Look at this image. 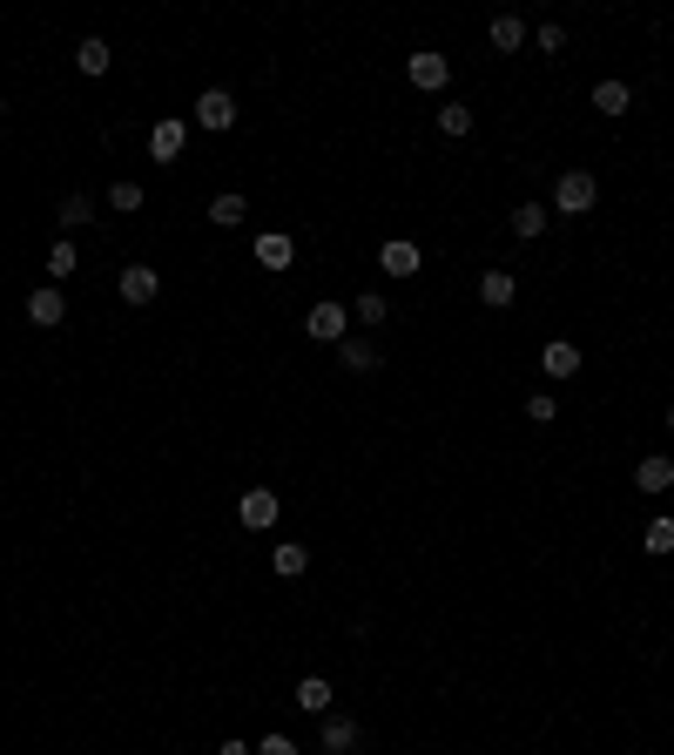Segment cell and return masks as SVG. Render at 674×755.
I'll return each mask as SVG.
<instances>
[{
	"mask_svg": "<svg viewBox=\"0 0 674 755\" xmlns=\"http://www.w3.org/2000/svg\"><path fill=\"white\" fill-rule=\"evenodd\" d=\"M593 203H601V176H593V169H560V176H553V216H587Z\"/></svg>",
	"mask_w": 674,
	"mask_h": 755,
	"instance_id": "obj_1",
	"label": "cell"
},
{
	"mask_svg": "<svg viewBox=\"0 0 674 755\" xmlns=\"http://www.w3.org/2000/svg\"><path fill=\"white\" fill-rule=\"evenodd\" d=\"M304 338H310V344H344V338H351V304H338V297L310 304V310H304Z\"/></svg>",
	"mask_w": 674,
	"mask_h": 755,
	"instance_id": "obj_2",
	"label": "cell"
},
{
	"mask_svg": "<svg viewBox=\"0 0 674 755\" xmlns=\"http://www.w3.org/2000/svg\"><path fill=\"white\" fill-rule=\"evenodd\" d=\"M189 129H203V135H229L236 129V95L229 89H203L189 108Z\"/></svg>",
	"mask_w": 674,
	"mask_h": 755,
	"instance_id": "obj_3",
	"label": "cell"
},
{
	"mask_svg": "<svg viewBox=\"0 0 674 755\" xmlns=\"http://www.w3.org/2000/svg\"><path fill=\"white\" fill-rule=\"evenodd\" d=\"M405 82L425 89V95H446V89H452V55H439V48L405 55Z\"/></svg>",
	"mask_w": 674,
	"mask_h": 755,
	"instance_id": "obj_4",
	"label": "cell"
},
{
	"mask_svg": "<svg viewBox=\"0 0 674 755\" xmlns=\"http://www.w3.org/2000/svg\"><path fill=\"white\" fill-rule=\"evenodd\" d=\"M182 149H189V122H182V115H163V122H149V163L176 169V163H182Z\"/></svg>",
	"mask_w": 674,
	"mask_h": 755,
	"instance_id": "obj_5",
	"label": "cell"
},
{
	"mask_svg": "<svg viewBox=\"0 0 674 755\" xmlns=\"http://www.w3.org/2000/svg\"><path fill=\"white\" fill-rule=\"evenodd\" d=\"M236 520H244L250 533H270L276 520H284V499H276V486H250L244 499H236Z\"/></svg>",
	"mask_w": 674,
	"mask_h": 755,
	"instance_id": "obj_6",
	"label": "cell"
},
{
	"mask_svg": "<svg viewBox=\"0 0 674 755\" xmlns=\"http://www.w3.org/2000/svg\"><path fill=\"white\" fill-rule=\"evenodd\" d=\"M27 325H34V331H61V325H68V291H61V284L27 291Z\"/></svg>",
	"mask_w": 674,
	"mask_h": 755,
	"instance_id": "obj_7",
	"label": "cell"
},
{
	"mask_svg": "<svg viewBox=\"0 0 674 755\" xmlns=\"http://www.w3.org/2000/svg\"><path fill=\"white\" fill-rule=\"evenodd\" d=\"M115 284H122V304H129V310H149L155 297H163V276H155V263H122V276H115Z\"/></svg>",
	"mask_w": 674,
	"mask_h": 755,
	"instance_id": "obj_8",
	"label": "cell"
},
{
	"mask_svg": "<svg viewBox=\"0 0 674 755\" xmlns=\"http://www.w3.org/2000/svg\"><path fill=\"white\" fill-rule=\"evenodd\" d=\"M378 270H385V276H418V270H425V250L412 244V236H385V244H378Z\"/></svg>",
	"mask_w": 674,
	"mask_h": 755,
	"instance_id": "obj_9",
	"label": "cell"
},
{
	"mask_svg": "<svg viewBox=\"0 0 674 755\" xmlns=\"http://www.w3.org/2000/svg\"><path fill=\"white\" fill-rule=\"evenodd\" d=\"M580 365H587V357H580L574 338H546V344H540V371H546V378H580Z\"/></svg>",
	"mask_w": 674,
	"mask_h": 755,
	"instance_id": "obj_10",
	"label": "cell"
},
{
	"mask_svg": "<svg viewBox=\"0 0 674 755\" xmlns=\"http://www.w3.org/2000/svg\"><path fill=\"white\" fill-rule=\"evenodd\" d=\"M250 257H257L263 270H291V263H297V236H291V229H263L257 244H250Z\"/></svg>",
	"mask_w": 674,
	"mask_h": 755,
	"instance_id": "obj_11",
	"label": "cell"
},
{
	"mask_svg": "<svg viewBox=\"0 0 674 755\" xmlns=\"http://www.w3.org/2000/svg\"><path fill=\"white\" fill-rule=\"evenodd\" d=\"M317 742H324V755H351V748H358L365 742V729L358 722H351V715H324V722H317Z\"/></svg>",
	"mask_w": 674,
	"mask_h": 755,
	"instance_id": "obj_12",
	"label": "cell"
},
{
	"mask_svg": "<svg viewBox=\"0 0 674 755\" xmlns=\"http://www.w3.org/2000/svg\"><path fill=\"white\" fill-rule=\"evenodd\" d=\"M634 493H648V499L674 493V459H667V452H648L641 465H634Z\"/></svg>",
	"mask_w": 674,
	"mask_h": 755,
	"instance_id": "obj_13",
	"label": "cell"
},
{
	"mask_svg": "<svg viewBox=\"0 0 674 755\" xmlns=\"http://www.w3.org/2000/svg\"><path fill=\"white\" fill-rule=\"evenodd\" d=\"M480 304L486 310H512V304H520V276H512V270H480Z\"/></svg>",
	"mask_w": 674,
	"mask_h": 755,
	"instance_id": "obj_14",
	"label": "cell"
},
{
	"mask_svg": "<svg viewBox=\"0 0 674 755\" xmlns=\"http://www.w3.org/2000/svg\"><path fill=\"white\" fill-rule=\"evenodd\" d=\"M486 42H493V55H520V48L533 42V27H527L520 14H493V27H486Z\"/></svg>",
	"mask_w": 674,
	"mask_h": 755,
	"instance_id": "obj_15",
	"label": "cell"
},
{
	"mask_svg": "<svg viewBox=\"0 0 674 755\" xmlns=\"http://www.w3.org/2000/svg\"><path fill=\"white\" fill-rule=\"evenodd\" d=\"M270 574H276V580H304V574H310V546H304V540H276V546H270Z\"/></svg>",
	"mask_w": 674,
	"mask_h": 755,
	"instance_id": "obj_16",
	"label": "cell"
},
{
	"mask_svg": "<svg viewBox=\"0 0 674 755\" xmlns=\"http://www.w3.org/2000/svg\"><path fill=\"white\" fill-rule=\"evenodd\" d=\"M506 223H512V236H520V244H540V236L553 229V210H546V203H512Z\"/></svg>",
	"mask_w": 674,
	"mask_h": 755,
	"instance_id": "obj_17",
	"label": "cell"
},
{
	"mask_svg": "<svg viewBox=\"0 0 674 755\" xmlns=\"http://www.w3.org/2000/svg\"><path fill=\"white\" fill-rule=\"evenodd\" d=\"M203 216H210L216 229H236V223L250 216V196H244V189H223V196H210V210H203Z\"/></svg>",
	"mask_w": 674,
	"mask_h": 755,
	"instance_id": "obj_18",
	"label": "cell"
},
{
	"mask_svg": "<svg viewBox=\"0 0 674 755\" xmlns=\"http://www.w3.org/2000/svg\"><path fill=\"white\" fill-rule=\"evenodd\" d=\"M338 365H344L351 378L378 371V344H371V338H344V344H338Z\"/></svg>",
	"mask_w": 674,
	"mask_h": 755,
	"instance_id": "obj_19",
	"label": "cell"
},
{
	"mask_svg": "<svg viewBox=\"0 0 674 755\" xmlns=\"http://www.w3.org/2000/svg\"><path fill=\"white\" fill-rule=\"evenodd\" d=\"M331 701H338V695H331L324 674H304V682H297V708H304V715H317V722L331 715Z\"/></svg>",
	"mask_w": 674,
	"mask_h": 755,
	"instance_id": "obj_20",
	"label": "cell"
},
{
	"mask_svg": "<svg viewBox=\"0 0 674 755\" xmlns=\"http://www.w3.org/2000/svg\"><path fill=\"white\" fill-rule=\"evenodd\" d=\"M74 68H82V74H108V68H115V48L102 42V34H88V42H74Z\"/></svg>",
	"mask_w": 674,
	"mask_h": 755,
	"instance_id": "obj_21",
	"label": "cell"
},
{
	"mask_svg": "<svg viewBox=\"0 0 674 755\" xmlns=\"http://www.w3.org/2000/svg\"><path fill=\"white\" fill-rule=\"evenodd\" d=\"M593 108H601L607 122H614V115H627V108H634V89H627V82H614V74H607V82H593Z\"/></svg>",
	"mask_w": 674,
	"mask_h": 755,
	"instance_id": "obj_22",
	"label": "cell"
},
{
	"mask_svg": "<svg viewBox=\"0 0 674 755\" xmlns=\"http://www.w3.org/2000/svg\"><path fill=\"white\" fill-rule=\"evenodd\" d=\"M641 553H648V561H667V553H674V520H667V512H654V520L641 527Z\"/></svg>",
	"mask_w": 674,
	"mask_h": 755,
	"instance_id": "obj_23",
	"label": "cell"
},
{
	"mask_svg": "<svg viewBox=\"0 0 674 755\" xmlns=\"http://www.w3.org/2000/svg\"><path fill=\"white\" fill-rule=\"evenodd\" d=\"M472 122H480V115H472L465 102H439V135H446V142H465Z\"/></svg>",
	"mask_w": 674,
	"mask_h": 755,
	"instance_id": "obj_24",
	"label": "cell"
},
{
	"mask_svg": "<svg viewBox=\"0 0 674 755\" xmlns=\"http://www.w3.org/2000/svg\"><path fill=\"white\" fill-rule=\"evenodd\" d=\"M142 203H149V189H142V182H129V176H115V182H108V210H115V216H135Z\"/></svg>",
	"mask_w": 674,
	"mask_h": 755,
	"instance_id": "obj_25",
	"label": "cell"
},
{
	"mask_svg": "<svg viewBox=\"0 0 674 755\" xmlns=\"http://www.w3.org/2000/svg\"><path fill=\"white\" fill-rule=\"evenodd\" d=\"M74 270H82V250H74V244H68V236H61V244L48 250V276H55V284H68V276H74Z\"/></svg>",
	"mask_w": 674,
	"mask_h": 755,
	"instance_id": "obj_26",
	"label": "cell"
},
{
	"mask_svg": "<svg viewBox=\"0 0 674 755\" xmlns=\"http://www.w3.org/2000/svg\"><path fill=\"white\" fill-rule=\"evenodd\" d=\"M82 223H95V196H61V229H82Z\"/></svg>",
	"mask_w": 674,
	"mask_h": 755,
	"instance_id": "obj_27",
	"label": "cell"
},
{
	"mask_svg": "<svg viewBox=\"0 0 674 755\" xmlns=\"http://www.w3.org/2000/svg\"><path fill=\"white\" fill-rule=\"evenodd\" d=\"M385 317H391V304H385L378 291H365L358 304H351V325H385Z\"/></svg>",
	"mask_w": 674,
	"mask_h": 755,
	"instance_id": "obj_28",
	"label": "cell"
},
{
	"mask_svg": "<svg viewBox=\"0 0 674 755\" xmlns=\"http://www.w3.org/2000/svg\"><path fill=\"white\" fill-rule=\"evenodd\" d=\"M527 418H533V425H553V418H560V399H553V391H533V399H527Z\"/></svg>",
	"mask_w": 674,
	"mask_h": 755,
	"instance_id": "obj_29",
	"label": "cell"
},
{
	"mask_svg": "<svg viewBox=\"0 0 674 755\" xmlns=\"http://www.w3.org/2000/svg\"><path fill=\"white\" fill-rule=\"evenodd\" d=\"M533 48H540V55H560V48H567V27H560V21L533 27Z\"/></svg>",
	"mask_w": 674,
	"mask_h": 755,
	"instance_id": "obj_30",
	"label": "cell"
},
{
	"mask_svg": "<svg viewBox=\"0 0 674 755\" xmlns=\"http://www.w3.org/2000/svg\"><path fill=\"white\" fill-rule=\"evenodd\" d=\"M257 755H304V748H297L284 729H276V735H263V742H257Z\"/></svg>",
	"mask_w": 674,
	"mask_h": 755,
	"instance_id": "obj_31",
	"label": "cell"
},
{
	"mask_svg": "<svg viewBox=\"0 0 674 755\" xmlns=\"http://www.w3.org/2000/svg\"><path fill=\"white\" fill-rule=\"evenodd\" d=\"M216 755H257V748H250V742H236V735H229V742H223Z\"/></svg>",
	"mask_w": 674,
	"mask_h": 755,
	"instance_id": "obj_32",
	"label": "cell"
},
{
	"mask_svg": "<svg viewBox=\"0 0 674 755\" xmlns=\"http://www.w3.org/2000/svg\"><path fill=\"white\" fill-rule=\"evenodd\" d=\"M661 425H667V439H674V405H667V418H661Z\"/></svg>",
	"mask_w": 674,
	"mask_h": 755,
	"instance_id": "obj_33",
	"label": "cell"
},
{
	"mask_svg": "<svg viewBox=\"0 0 674 755\" xmlns=\"http://www.w3.org/2000/svg\"><path fill=\"white\" fill-rule=\"evenodd\" d=\"M0 115H8V95H0Z\"/></svg>",
	"mask_w": 674,
	"mask_h": 755,
	"instance_id": "obj_34",
	"label": "cell"
}]
</instances>
